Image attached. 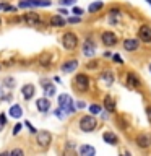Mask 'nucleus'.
Segmentation results:
<instances>
[{
	"instance_id": "nucleus-1",
	"label": "nucleus",
	"mask_w": 151,
	"mask_h": 156,
	"mask_svg": "<svg viewBox=\"0 0 151 156\" xmlns=\"http://www.w3.org/2000/svg\"><path fill=\"white\" fill-rule=\"evenodd\" d=\"M58 107H60L65 114H72V112H75V106H73L72 96L70 94H65V93L58 96Z\"/></svg>"
},
{
	"instance_id": "nucleus-2",
	"label": "nucleus",
	"mask_w": 151,
	"mask_h": 156,
	"mask_svg": "<svg viewBox=\"0 0 151 156\" xmlns=\"http://www.w3.org/2000/svg\"><path fill=\"white\" fill-rule=\"evenodd\" d=\"M62 46L67 49V51H73V49H76L78 46V36L75 33H65L62 36Z\"/></svg>"
},
{
	"instance_id": "nucleus-3",
	"label": "nucleus",
	"mask_w": 151,
	"mask_h": 156,
	"mask_svg": "<svg viewBox=\"0 0 151 156\" xmlns=\"http://www.w3.org/2000/svg\"><path fill=\"white\" fill-rule=\"evenodd\" d=\"M96 125H97V120L93 115H83L80 119V130L83 132H93L96 129Z\"/></svg>"
},
{
	"instance_id": "nucleus-4",
	"label": "nucleus",
	"mask_w": 151,
	"mask_h": 156,
	"mask_svg": "<svg viewBox=\"0 0 151 156\" xmlns=\"http://www.w3.org/2000/svg\"><path fill=\"white\" fill-rule=\"evenodd\" d=\"M73 83H75V88L80 93H86L90 90V78H88V75H85V73H78Z\"/></svg>"
},
{
	"instance_id": "nucleus-5",
	"label": "nucleus",
	"mask_w": 151,
	"mask_h": 156,
	"mask_svg": "<svg viewBox=\"0 0 151 156\" xmlns=\"http://www.w3.org/2000/svg\"><path fill=\"white\" fill-rule=\"evenodd\" d=\"M36 141H37V145L41 146V148H47V146L51 145V141H52V135L49 133L47 130H41L36 135Z\"/></svg>"
},
{
	"instance_id": "nucleus-6",
	"label": "nucleus",
	"mask_w": 151,
	"mask_h": 156,
	"mask_svg": "<svg viewBox=\"0 0 151 156\" xmlns=\"http://www.w3.org/2000/svg\"><path fill=\"white\" fill-rule=\"evenodd\" d=\"M51 0H21L19 8H31V7H49Z\"/></svg>"
},
{
	"instance_id": "nucleus-7",
	"label": "nucleus",
	"mask_w": 151,
	"mask_h": 156,
	"mask_svg": "<svg viewBox=\"0 0 151 156\" xmlns=\"http://www.w3.org/2000/svg\"><path fill=\"white\" fill-rule=\"evenodd\" d=\"M138 39L145 44H151V26L149 24H141L138 29Z\"/></svg>"
},
{
	"instance_id": "nucleus-8",
	"label": "nucleus",
	"mask_w": 151,
	"mask_h": 156,
	"mask_svg": "<svg viewBox=\"0 0 151 156\" xmlns=\"http://www.w3.org/2000/svg\"><path fill=\"white\" fill-rule=\"evenodd\" d=\"M101 41H102L104 46L112 47V46H115V44H117V36L114 33H111V31H104L101 34Z\"/></svg>"
},
{
	"instance_id": "nucleus-9",
	"label": "nucleus",
	"mask_w": 151,
	"mask_h": 156,
	"mask_svg": "<svg viewBox=\"0 0 151 156\" xmlns=\"http://www.w3.org/2000/svg\"><path fill=\"white\" fill-rule=\"evenodd\" d=\"M23 21L26 23V26H39L41 24V16L37 13H26L23 16Z\"/></svg>"
},
{
	"instance_id": "nucleus-10",
	"label": "nucleus",
	"mask_w": 151,
	"mask_h": 156,
	"mask_svg": "<svg viewBox=\"0 0 151 156\" xmlns=\"http://www.w3.org/2000/svg\"><path fill=\"white\" fill-rule=\"evenodd\" d=\"M135 143L140 146V148H149L151 146V135L148 133H140V135H136V138H135Z\"/></svg>"
},
{
	"instance_id": "nucleus-11",
	"label": "nucleus",
	"mask_w": 151,
	"mask_h": 156,
	"mask_svg": "<svg viewBox=\"0 0 151 156\" xmlns=\"http://www.w3.org/2000/svg\"><path fill=\"white\" fill-rule=\"evenodd\" d=\"M83 55L85 57H93L96 54V46H94V42L91 41V39H86L85 44H83Z\"/></svg>"
},
{
	"instance_id": "nucleus-12",
	"label": "nucleus",
	"mask_w": 151,
	"mask_h": 156,
	"mask_svg": "<svg viewBox=\"0 0 151 156\" xmlns=\"http://www.w3.org/2000/svg\"><path fill=\"white\" fill-rule=\"evenodd\" d=\"M138 47H140V42H138V39H135V37H128V39L124 41V49L128 51V52H133Z\"/></svg>"
},
{
	"instance_id": "nucleus-13",
	"label": "nucleus",
	"mask_w": 151,
	"mask_h": 156,
	"mask_svg": "<svg viewBox=\"0 0 151 156\" xmlns=\"http://www.w3.org/2000/svg\"><path fill=\"white\" fill-rule=\"evenodd\" d=\"M41 85L44 88V94H46L47 98H51V96L55 94V86H54L49 80H41Z\"/></svg>"
},
{
	"instance_id": "nucleus-14",
	"label": "nucleus",
	"mask_w": 151,
	"mask_h": 156,
	"mask_svg": "<svg viewBox=\"0 0 151 156\" xmlns=\"http://www.w3.org/2000/svg\"><path fill=\"white\" fill-rule=\"evenodd\" d=\"M102 140H104L107 145H117L119 143V138H117V135L114 132H104V133H102Z\"/></svg>"
},
{
	"instance_id": "nucleus-15",
	"label": "nucleus",
	"mask_w": 151,
	"mask_h": 156,
	"mask_svg": "<svg viewBox=\"0 0 151 156\" xmlns=\"http://www.w3.org/2000/svg\"><path fill=\"white\" fill-rule=\"evenodd\" d=\"M36 106H37V111H39V112H47L49 109H51V102H49L47 96H46V98H41V99H37Z\"/></svg>"
},
{
	"instance_id": "nucleus-16",
	"label": "nucleus",
	"mask_w": 151,
	"mask_h": 156,
	"mask_svg": "<svg viewBox=\"0 0 151 156\" xmlns=\"http://www.w3.org/2000/svg\"><path fill=\"white\" fill-rule=\"evenodd\" d=\"M49 23H51V26H54V28H62V26H65L67 20L63 16H60V15H54Z\"/></svg>"
},
{
	"instance_id": "nucleus-17",
	"label": "nucleus",
	"mask_w": 151,
	"mask_h": 156,
	"mask_svg": "<svg viewBox=\"0 0 151 156\" xmlns=\"http://www.w3.org/2000/svg\"><path fill=\"white\" fill-rule=\"evenodd\" d=\"M76 67H78V60H67L60 68H62V72H63V73H72Z\"/></svg>"
},
{
	"instance_id": "nucleus-18",
	"label": "nucleus",
	"mask_w": 151,
	"mask_h": 156,
	"mask_svg": "<svg viewBox=\"0 0 151 156\" xmlns=\"http://www.w3.org/2000/svg\"><path fill=\"white\" fill-rule=\"evenodd\" d=\"M101 81L104 83V85H112L114 83V73L112 72H109V70H106V72H102L101 73Z\"/></svg>"
},
{
	"instance_id": "nucleus-19",
	"label": "nucleus",
	"mask_w": 151,
	"mask_h": 156,
	"mask_svg": "<svg viewBox=\"0 0 151 156\" xmlns=\"http://www.w3.org/2000/svg\"><path fill=\"white\" fill-rule=\"evenodd\" d=\"M78 151H80L81 156H94L96 154V150L90 145H81L80 148H78Z\"/></svg>"
},
{
	"instance_id": "nucleus-20",
	"label": "nucleus",
	"mask_w": 151,
	"mask_h": 156,
	"mask_svg": "<svg viewBox=\"0 0 151 156\" xmlns=\"http://www.w3.org/2000/svg\"><path fill=\"white\" fill-rule=\"evenodd\" d=\"M21 94H23V98L24 99H31V98L34 96V86L33 85H24L23 88H21Z\"/></svg>"
},
{
	"instance_id": "nucleus-21",
	"label": "nucleus",
	"mask_w": 151,
	"mask_h": 156,
	"mask_svg": "<svg viewBox=\"0 0 151 156\" xmlns=\"http://www.w3.org/2000/svg\"><path fill=\"white\" fill-rule=\"evenodd\" d=\"M127 85L130 88H138L140 86V78L135 75V73H128L127 75Z\"/></svg>"
},
{
	"instance_id": "nucleus-22",
	"label": "nucleus",
	"mask_w": 151,
	"mask_h": 156,
	"mask_svg": "<svg viewBox=\"0 0 151 156\" xmlns=\"http://www.w3.org/2000/svg\"><path fill=\"white\" fill-rule=\"evenodd\" d=\"M8 114L12 115L13 119H19V117L23 115V109H21V107H19L18 104H13V106L8 109Z\"/></svg>"
},
{
	"instance_id": "nucleus-23",
	"label": "nucleus",
	"mask_w": 151,
	"mask_h": 156,
	"mask_svg": "<svg viewBox=\"0 0 151 156\" xmlns=\"http://www.w3.org/2000/svg\"><path fill=\"white\" fill-rule=\"evenodd\" d=\"M119 20H120V10L119 8L111 10V12H109V23L111 24H117V23H119Z\"/></svg>"
},
{
	"instance_id": "nucleus-24",
	"label": "nucleus",
	"mask_w": 151,
	"mask_h": 156,
	"mask_svg": "<svg viewBox=\"0 0 151 156\" xmlns=\"http://www.w3.org/2000/svg\"><path fill=\"white\" fill-rule=\"evenodd\" d=\"M104 107H106L107 112H114L115 111V101H114V98L106 96L104 98Z\"/></svg>"
},
{
	"instance_id": "nucleus-25",
	"label": "nucleus",
	"mask_w": 151,
	"mask_h": 156,
	"mask_svg": "<svg viewBox=\"0 0 151 156\" xmlns=\"http://www.w3.org/2000/svg\"><path fill=\"white\" fill-rule=\"evenodd\" d=\"M51 62H52V55H51V52H44L41 57H39V63H41L42 67H49L51 65Z\"/></svg>"
},
{
	"instance_id": "nucleus-26",
	"label": "nucleus",
	"mask_w": 151,
	"mask_h": 156,
	"mask_svg": "<svg viewBox=\"0 0 151 156\" xmlns=\"http://www.w3.org/2000/svg\"><path fill=\"white\" fill-rule=\"evenodd\" d=\"M102 7H104V3H102V2H94V3L90 5V8H88V10H90V13H96V12H99Z\"/></svg>"
},
{
	"instance_id": "nucleus-27",
	"label": "nucleus",
	"mask_w": 151,
	"mask_h": 156,
	"mask_svg": "<svg viewBox=\"0 0 151 156\" xmlns=\"http://www.w3.org/2000/svg\"><path fill=\"white\" fill-rule=\"evenodd\" d=\"M3 85L8 86V88H13V86H15V80H13L12 76H7V78L3 80Z\"/></svg>"
},
{
	"instance_id": "nucleus-28",
	"label": "nucleus",
	"mask_w": 151,
	"mask_h": 156,
	"mask_svg": "<svg viewBox=\"0 0 151 156\" xmlns=\"http://www.w3.org/2000/svg\"><path fill=\"white\" fill-rule=\"evenodd\" d=\"M90 112H91V114H99V112H101V106H99V104L90 106Z\"/></svg>"
},
{
	"instance_id": "nucleus-29",
	"label": "nucleus",
	"mask_w": 151,
	"mask_h": 156,
	"mask_svg": "<svg viewBox=\"0 0 151 156\" xmlns=\"http://www.w3.org/2000/svg\"><path fill=\"white\" fill-rule=\"evenodd\" d=\"M54 114H55V115L58 117V119H65V115H67V114H65V112H63V111L60 109V107H58V109H57L55 112H54Z\"/></svg>"
},
{
	"instance_id": "nucleus-30",
	"label": "nucleus",
	"mask_w": 151,
	"mask_h": 156,
	"mask_svg": "<svg viewBox=\"0 0 151 156\" xmlns=\"http://www.w3.org/2000/svg\"><path fill=\"white\" fill-rule=\"evenodd\" d=\"M97 65H99V63H97L96 60H93V62H90L86 65V68H88V70H94V68H97Z\"/></svg>"
},
{
	"instance_id": "nucleus-31",
	"label": "nucleus",
	"mask_w": 151,
	"mask_h": 156,
	"mask_svg": "<svg viewBox=\"0 0 151 156\" xmlns=\"http://www.w3.org/2000/svg\"><path fill=\"white\" fill-rule=\"evenodd\" d=\"M3 10H5V12H16V7H12V5H5Z\"/></svg>"
},
{
	"instance_id": "nucleus-32",
	"label": "nucleus",
	"mask_w": 151,
	"mask_h": 156,
	"mask_svg": "<svg viewBox=\"0 0 151 156\" xmlns=\"http://www.w3.org/2000/svg\"><path fill=\"white\" fill-rule=\"evenodd\" d=\"M68 23L75 24V23H80V16H73V18H68Z\"/></svg>"
},
{
	"instance_id": "nucleus-33",
	"label": "nucleus",
	"mask_w": 151,
	"mask_h": 156,
	"mask_svg": "<svg viewBox=\"0 0 151 156\" xmlns=\"http://www.w3.org/2000/svg\"><path fill=\"white\" fill-rule=\"evenodd\" d=\"M73 13H75L76 16H81V15H83V10L78 8V7H75V8H73Z\"/></svg>"
},
{
	"instance_id": "nucleus-34",
	"label": "nucleus",
	"mask_w": 151,
	"mask_h": 156,
	"mask_svg": "<svg viewBox=\"0 0 151 156\" xmlns=\"http://www.w3.org/2000/svg\"><path fill=\"white\" fill-rule=\"evenodd\" d=\"M19 130H21V124L15 125V129H13V135H18V133H19Z\"/></svg>"
},
{
	"instance_id": "nucleus-35",
	"label": "nucleus",
	"mask_w": 151,
	"mask_h": 156,
	"mask_svg": "<svg viewBox=\"0 0 151 156\" xmlns=\"http://www.w3.org/2000/svg\"><path fill=\"white\" fill-rule=\"evenodd\" d=\"M26 127H28V129H29V132H31V133H36V132H37V130L34 129V127H33L31 124H29V122H26Z\"/></svg>"
},
{
	"instance_id": "nucleus-36",
	"label": "nucleus",
	"mask_w": 151,
	"mask_h": 156,
	"mask_svg": "<svg viewBox=\"0 0 151 156\" xmlns=\"http://www.w3.org/2000/svg\"><path fill=\"white\" fill-rule=\"evenodd\" d=\"M60 3L62 5H72V3H75V0H60Z\"/></svg>"
},
{
	"instance_id": "nucleus-37",
	"label": "nucleus",
	"mask_w": 151,
	"mask_h": 156,
	"mask_svg": "<svg viewBox=\"0 0 151 156\" xmlns=\"http://www.w3.org/2000/svg\"><path fill=\"white\" fill-rule=\"evenodd\" d=\"M146 115H148V120L151 122V106L146 107Z\"/></svg>"
},
{
	"instance_id": "nucleus-38",
	"label": "nucleus",
	"mask_w": 151,
	"mask_h": 156,
	"mask_svg": "<svg viewBox=\"0 0 151 156\" xmlns=\"http://www.w3.org/2000/svg\"><path fill=\"white\" fill-rule=\"evenodd\" d=\"M85 106H86V104H85V101H78V102H76V107H78V109H83Z\"/></svg>"
},
{
	"instance_id": "nucleus-39",
	"label": "nucleus",
	"mask_w": 151,
	"mask_h": 156,
	"mask_svg": "<svg viewBox=\"0 0 151 156\" xmlns=\"http://www.w3.org/2000/svg\"><path fill=\"white\" fill-rule=\"evenodd\" d=\"M10 154H23V150H12Z\"/></svg>"
},
{
	"instance_id": "nucleus-40",
	"label": "nucleus",
	"mask_w": 151,
	"mask_h": 156,
	"mask_svg": "<svg viewBox=\"0 0 151 156\" xmlns=\"http://www.w3.org/2000/svg\"><path fill=\"white\" fill-rule=\"evenodd\" d=\"M112 58H114V62H117V63H122V58H120L119 55H114Z\"/></svg>"
},
{
	"instance_id": "nucleus-41",
	"label": "nucleus",
	"mask_w": 151,
	"mask_h": 156,
	"mask_svg": "<svg viewBox=\"0 0 151 156\" xmlns=\"http://www.w3.org/2000/svg\"><path fill=\"white\" fill-rule=\"evenodd\" d=\"M58 13H60V15H67L68 12H67V10H63V8H60V10H58Z\"/></svg>"
},
{
	"instance_id": "nucleus-42",
	"label": "nucleus",
	"mask_w": 151,
	"mask_h": 156,
	"mask_svg": "<svg viewBox=\"0 0 151 156\" xmlns=\"http://www.w3.org/2000/svg\"><path fill=\"white\" fill-rule=\"evenodd\" d=\"M3 125H5V124H3V122H2V120H0V130H2V129H3Z\"/></svg>"
},
{
	"instance_id": "nucleus-43",
	"label": "nucleus",
	"mask_w": 151,
	"mask_h": 156,
	"mask_svg": "<svg viewBox=\"0 0 151 156\" xmlns=\"http://www.w3.org/2000/svg\"><path fill=\"white\" fill-rule=\"evenodd\" d=\"M3 7H5V5H0V10H3Z\"/></svg>"
},
{
	"instance_id": "nucleus-44",
	"label": "nucleus",
	"mask_w": 151,
	"mask_h": 156,
	"mask_svg": "<svg viewBox=\"0 0 151 156\" xmlns=\"http://www.w3.org/2000/svg\"><path fill=\"white\" fill-rule=\"evenodd\" d=\"M146 2H148V3H151V0H146Z\"/></svg>"
},
{
	"instance_id": "nucleus-45",
	"label": "nucleus",
	"mask_w": 151,
	"mask_h": 156,
	"mask_svg": "<svg viewBox=\"0 0 151 156\" xmlns=\"http://www.w3.org/2000/svg\"><path fill=\"white\" fill-rule=\"evenodd\" d=\"M149 72H151V63H149Z\"/></svg>"
},
{
	"instance_id": "nucleus-46",
	"label": "nucleus",
	"mask_w": 151,
	"mask_h": 156,
	"mask_svg": "<svg viewBox=\"0 0 151 156\" xmlns=\"http://www.w3.org/2000/svg\"><path fill=\"white\" fill-rule=\"evenodd\" d=\"M0 23H2V21H0Z\"/></svg>"
}]
</instances>
